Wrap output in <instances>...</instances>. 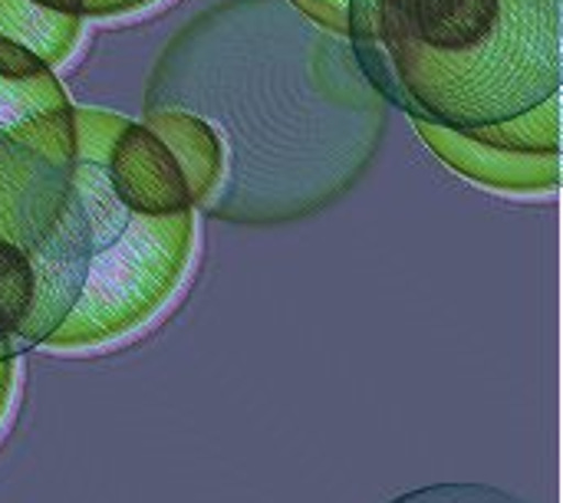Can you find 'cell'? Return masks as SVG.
I'll list each match as a JSON object with an SVG mask.
<instances>
[{"mask_svg":"<svg viewBox=\"0 0 563 503\" xmlns=\"http://www.w3.org/2000/svg\"><path fill=\"white\" fill-rule=\"evenodd\" d=\"M33 3H43L49 10H63V13H79L86 16V0H33Z\"/></svg>","mask_w":563,"mask_h":503,"instance_id":"obj_14","label":"cell"},{"mask_svg":"<svg viewBox=\"0 0 563 503\" xmlns=\"http://www.w3.org/2000/svg\"><path fill=\"white\" fill-rule=\"evenodd\" d=\"M10 385H13V359H0V412L10 395Z\"/></svg>","mask_w":563,"mask_h":503,"instance_id":"obj_15","label":"cell"},{"mask_svg":"<svg viewBox=\"0 0 563 503\" xmlns=\"http://www.w3.org/2000/svg\"><path fill=\"white\" fill-rule=\"evenodd\" d=\"M422 142L459 175L498 188V191H554L561 181V155H534V152H511L495 148L468 132L416 122Z\"/></svg>","mask_w":563,"mask_h":503,"instance_id":"obj_5","label":"cell"},{"mask_svg":"<svg viewBox=\"0 0 563 503\" xmlns=\"http://www.w3.org/2000/svg\"><path fill=\"white\" fill-rule=\"evenodd\" d=\"M472 138L511 148V152H534V155H561V92L548 96L544 102L492 125L468 128Z\"/></svg>","mask_w":563,"mask_h":503,"instance_id":"obj_8","label":"cell"},{"mask_svg":"<svg viewBox=\"0 0 563 503\" xmlns=\"http://www.w3.org/2000/svg\"><path fill=\"white\" fill-rule=\"evenodd\" d=\"M56 109H69V99L63 92V82L53 72H43L26 82L0 79V132L33 115L56 112Z\"/></svg>","mask_w":563,"mask_h":503,"instance_id":"obj_9","label":"cell"},{"mask_svg":"<svg viewBox=\"0 0 563 503\" xmlns=\"http://www.w3.org/2000/svg\"><path fill=\"white\" fill-rule=\"evenodd\" d=\"M346 40L412 122H505L563 82V0H350Z\"/></svg>","mask_w":563,"mask_h":503,"instance_id":"obj_2","label":"cell"},{"mask_svg":"<svg viewBox=\"0 0 563 503\" xmlns=\"http://www.w3.org/2000/svg\"><path fill=\"white\" fill-rule=\"evenodd\" d=\"M129 119L106 109H73V188L89 221V270L82 290L46 339L53 349L99 346L145 323L175 290L195 237V208L139 214L106 178V155Z\"/></svg>","mask_w":563,"mask_h":503,"instance_id":"obj_3","label":"cell"},{"mask_svg":"<svg viewBox=\"0 0 563 503\" xmlns=\"http://www.w3.org/2000/svg\"><path fill=\"white\" fill-rule=\"evenodd\" d=\"M82 30L79 13L49 10L33 0H0V36H10L33 49L46 66L63 63Z\"/></svg>","mask_w":563,"mask_h":503,"instance_id":"obj_7","label":"cell"},{"mask_svg":"<svg viewBox=\"0 0 563 503\" xmlns=\"http://www.w3.org/2000/svg\"><path fill=\"white\" fill-rule=\"evenodd\" d=\"M178 109L218 135L221 171L201 211L287 224L343 198L373 165L389 102L346 36L290 0H218L162 49L142 112Z\"/></svg>","mask_w":563,"mask_h":503,"instance_id":"obj_1","label":"cell"},{"mask_svg":"<svg viewBox=\"0 0 563 503\" xmlns=\"http://www.w3.org/2000/svg\"><path fill=\"white\" fill-rule=\"evenodd\" d=\"M303 16L313 23L346 36V20H350V0H290Z\"/></svg>","mask_w":563,"mask_h":503,"instance_id":"obj_12","label":"cell"},{"mask_svg":"<svg viewBox=\"0 0 563 503\" xmlns=\"http://www.w3.org/2000/svg\"><path fill=\"white\" fill-rule=\"evenodd\" d=\"M152 0H86V13H125V10H135V7H145Z\"/></svg>","mask_w":563,"mask_h":503,"instance_id":"obj_13","label":"cell"},{"mask_svg":"<svg viewBox=\"0 0 563 503\" xmlns=\"http://www.w3.org/2000/svg\"><path fill=\"white\" fill-rule=\"evenodd\" d=\"M389 503H528L525 498L492 488V484H429L406 491Z\"/></svg>","mask_w":563,"mask_h":503,"instance_id":"obj_10","label":"cell"},{"mask_svg":"<svg viewBox=\"0 0 563 503\" xmlns=\"http://www.w3.org/2000/svg\"><path fill=\"white\" fill-rule=\"evenodd\" d=\"M43 72H49V66L33 49H26L23 43H16L10 36H0V79L26 82V79L43 76Z\"/></svg>","mask_w":563,"mask_h":503,"instance_id":"obj_11","label":"cell"},{"mask_svg":"<svg viewBox=\"0 0 563 503\" xmlns=\"http://www.w3.org/2000/svg\"><path fill=\"white\" fill-rule=\"evenodd\" d=\"M142 122L165 142V148L172 152V158L178 161L191 204L201 208L205 198L214 191L218 171H221V145L218 135L211 132V125H205L201 119L178 112V109H158V112H145Z\"/></svg>","mask_w":563,"mask_h":503,"instance_id":"obj_6","label":"cell"},{"mask_svg":"<svg viewBox=\"0 0 563 503\" xmlns=\"http://www.w3.org/2000/svg\"><path fill=\"white\" fill-rule=\"evenodd\" d=\"M106 178L115 198L139 214H172L195 208L178 161L145 122L129 119L112 138Z\"/></svg>","mask_w":563,"mask_h":503,"instance_id":"obj_4","label":"cell"}]
</instances>
